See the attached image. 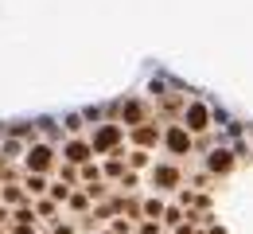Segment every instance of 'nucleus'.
I'll return each mask as SVG.
<instances>
[{"label": "nucleus", "instance_id": "f257e3e1", "mask_svg": "<svg viewBox=\"0 0 253 234\" xmlns=\"http://www.w3.org/2000/svg\"><path fill=\"white\" fill-rule=\"evenodd\" d=\"M47 168H51V148H47V144H35L32 152H28V172H39V176H43Z\"/></svg>", "mask_w": 253, "mask_h": 234}, {"label": "nucleus", "instance_id": "f03ea898", "mask_svg": "<svg viewBox=\"0 0 253 234\" xmlns=\"http://www.w3.org/2000/svg\"><path fill=\"white\" fill-rule=\"evenodd\" d=\"M86 156H90V144H82V140H74V144L66 148V160H74V164H82Z\"/></svg>", "mask_w": 253, "mask_h": 234}, {"label": "nucleus", "instance_id": "7ed1b4c3", "mask_svg": "<svg viewBox=\"0 0 253 234\" xmlns=\"http://www.w3.org/2000/svg\"><path fill=\"white\" fill-rule=\"evenodd\" d=\"M0 199H4V207H16V203L28 199V191H24V187H4V195H0Z\"/></svg>", "mask_w": 253, "mask_h": 234}, {"label": "nucleus", "instance_id": "20e7f679", "mask_svg": "<svg viewBox=\"0 0 253 234\" xmlns=\"http://www.w3.org/2000/svg\"><path fill=\"white\" fill-rule=\"evenodd\" d=\"M24 187H28V195H43V191H47V184H43V176H39V172L28 176V184H24Z\"/></svg>", "mask_w": 253, "mask_h": 234}, {"label": "nucleus", "instance_id": "39448f33", "mask_svg": "<svg viewBox=\"0 0 253 234\" xmlns=\"http://www.w3.org/2000/svg\"><path fill=\"white\" fill-rule=\"evenodd\" d=\"M191 129H207V109H203V105H191Z\"/></svg>", "mask_w": 253, "mask_h": 234}, {"label": "nucleus", "instance_id": "423d86ee", "mask_svg": "<svg viewBox=\"0 0 253 234\" xmlns=\"http://www.w3.org/2000/svg\"><path fill=\"white\" fill-rule=\"evenodd\" d=\"M117 137H121V133H117V129H101V133L94 137V148H109V144H113Z\"/></svg>", "mask_w": 253, "mask_h": 234}, {"label": "nucleus", "instance_id": "0eeeda50", "mask_svg": "<svg viewBox=\"0 0 253 234\" xmlns=\"http://www.w3.org/2000/svg\"><path fill=\"white\" fill-rule=\"evenodd\" d=\"M168 144H171V148H175V152H183V148H187L191 140H187V133H179V129H175V133L168 137Z\"/></svg>", "mask_w": 253, "mask_h": 234}, {"label": "nucleus", "instance_id": "6e6552de", "mask_svg": "<svg viewBox=\"0 0 253 234\" xmlns=\"http://www.w3.org/2000/svg\"><path fill=\"white\" fill-rule=\"evenodd\" d=\"M8 219H12V215H8V207L0 203V223H8Z\"/></svg>", "mask_w": 253, "mask_h": 234}]
</instances>
